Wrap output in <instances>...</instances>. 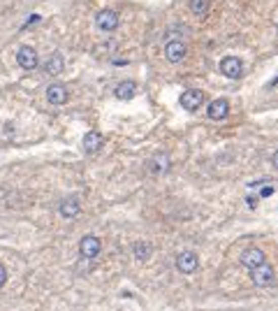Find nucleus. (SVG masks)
I'll list each match as a JSON object with an SVG mask.
<instances>
[{"instance_id": "nucleus-3", "label": "nucleus", "mask_w": 278, "mask_h": 311, "mask_svg": "<svg viewBox=\"0 0 278 311\" xmlns=\"http://www.w3.org/2000/svg\"><path fill=\"white\" fill-rule=\"evenodd\" d=\"M179 102H181V107H183L185 112H197L204 105V93L197 91V88H188V91L181 93Z\"/></svg>"}, {"instance_id": "nucleus-1", "label": "nucleus", "mask_w": 278, "mask_h": 311, "mask_svg": "<svg viewBox=\"0 0 278 311\" xmlns=\"http://www.w3.org/2000/svg\"><path fill=\"white\" fill-rule=\"evenodd\" d=\"M220 72L227 79H241L244 77V63H241L239 56H225L220 60Z\"/></svg>"}, {"instance_id": "nucleus-19", "label": "nucleus", "mask_w": 278, "mask_h": 311, "mask_svg": "<svg viewBox=\"0 0 278 311\" xmlns=\"http://www.w3.org/2000/svg\"><path fill=\"white\" fill-rule=\"evenodd\" d=\"M273 191H276V188H273L271 184H264V186H262V191H260V197H271Z\"/></svg>"}, {"instance_id": "nucleus-5", "label": "nucleus", "mask_w": 278, "mask_h": 311, "mask_svg": "<svg viewBox=\"0 0 278 311\" xmlns=\"http://www.w3.org/2000/svg\"><path fill=\"white\" fill-rule=\"evenodd\" d=\"M197 267H200V258L195 251H181L176 256V269L181 274H195Z\"/></svg>"}, {"instance_id": "nucleus-12", "label": "nucleus", "mask_w": 278, "mask_h": 311, "mask_svg": "<svg viewBox=\"0 0 278 311\" xmlns=\"http://www.w3.org/2000/svg\"><path fill=\"white\" fill-rule=\"evenodd\" d=\"M102 144H104V137H102V132H98V130H91V132H86L84 135V142H82V149H84V153H98L100 149H102Z\"/></svg>"}, {"instance_id": "nucleus-21", "label": "nucleus", "mask_w": 278, "mask_h": 311, "mask_svg": "<svg viewBox=\"0 0 278 311\" xmlns=\"http://www.w3.org/2000/svg\"><path fill=\"white\" fill-rule=\"evenodd\" d=\"M246 204H248L251 209H255L257 207V197L255 195H248V197H246Z\"/></svg>"}, {"instance_id": "nucleus-16", "label": "nucleus", "mask_w": 278, "mask_h": 311, "mask_svg": "<svg viewBox=\"0 0 278 311\" xmlns=\"http://www.w3.org/2000/svg\"><path fill=\"white\" fill-rule=\"evenodd\" d=\"M114 95L118 100H132L137 95V84L132 82V79H126V82H121L118 86H116Z\"/></svg>"}, {"instance_id": "nucleus-11", "label": "nucleus", "mask_w": 278, "mask_h": 311, "mask_svg": "<svg viewBox=\"0 0 278 311\" xmlns=\"http://www.w3.org/2000/svg\"><path fill=\"white\" fill-rule=\"evenodd\" d=\"M169 167H172V160H169L167 153H155L151 160H148V172H151L153 177H163L169 172Z\"/></svg>"}, {"instance_id": "nucleus-20", "label": "nucleus", "mask_w": 278, "mask_h": 311, "mask_svg": "<svg viewBox=\"0 0 278 311\" xmlns=\"http://www.w3.org/2000/svg\"><path fill=\"white\" fill-rule=\"evenodd\" d=\"M5 284H7V267L0 262V288H3Z\"/></svg>"}, {"instance_id": "nucleus-8", "label": "nucleus", "mask_w": 278, "mask_h": 311, "mask_svg": "<svg viewBox=\"0 0 278 311\" xmlns=\"http://www.w3.org/2000/svg\"><path fill=\"white\" fill-rule=\"evenodd\" d=\"M58 214L63 216V219H67V221L76 219V216L82 214V202H79V197H76V195H70V197H65V200H60Z\"/></svg>"}, {"instance_id": "nucleus-14", "label": "nucleus", "mask_w": 278, "mask_h": 311, "mask_svg": "<svg viewBox=\"0 0 278 311\" xmlns=\"http://www.w3.org/2000/svg\"><path fill=\"white\" fill-rule=\"evenodd\" d=\"M207 114H209V119H213V121H223V119H227V114H229V102H227L225 98L213 100V102L209 105Z\"/></svg>"}, {"instance_id": "nucleus-18", "label": "nucleus", "mask_w": 278, "mask_h": 311, "mask_svg": "<svg viewBox=\"0 0 278 311\" xmlns=\"http://www.w3.org/2000/svg\"><path fill=\"white\" fill-rule=\"evenodd\" d=\"M209 5H211V0H190V12L195 17H204L209 12Z\"/></svg>"}, {"instance_id": "nucleus-13", "label": "nucleus", "mask_w": 278, "mask_h": 311, "mask_svg": "<svg viewBox=\"0 0 278 311\" xmlns=\"http://www.w3.org/2000/svg\"><path fill=\"white\" fill-rule=\"evenodd\" d=\"M67 98H70V93H67V88L63 86V84H51V86H47V100H49L51 105H65Z\"/></svg>"}, {"instance_id": "nucleus-2", "label": "nucleus", "mask_w": 278, "mask_h": 311, "mask_svg": "<svg viewBox=\"0 0 278 311\" xmlns=\"http://www.w3.org/2000/svg\"><path fill=\"white\" fill-rule=\"evenodd\" d=\"M17 63H19V67H23V70H35V67L39 65V56H37V51L33 49V47H28V44H23V47H19V51H17Z\"/></svg>"}, {"instance_id": "nucleus-7", "label": "nucleus", "mask_w": 278, "mask_h": 311, "mask_svg": "<svg viewBox=\"0 0 278 311\" xmlns=\"http://www.w3.org/2000/svg\"><path fill=\"white\" fill-rule=\"evenodd\" d=\"M100 251H102V241H100L95 235L82 237V241H79V253H82L84 258L93 260V258H98V256H100Z\"/></svg>"}, {"instance_id": "nucleus-15", "label": "nucleus", "mask_w": 278, "mask_h": 311, "mask_svg": "<svg viewBox=\"0 0 278 311\" xmlns=\"http://www.w3.org/2000/svg\"><path fill=\"white\" fill-rule=\"evenodd\" d=\"M63 70H65V58L60 54H51L49 58H47V63H44V72L51 77H58Z\"/></svg>"}, {"instance_id": "nucleus-22", "label": "nucleus", "mask_w": 278, "mask_h": 311, "mask_svg": "<svg viewBox=\"0 0 278 311\" xmlns=\"http://www.w3.org/2000/svg\"><path fill=\"white\" fill-rule=\"evenodd\" d=\"M267 184V179H257V181H253V184H248L251 188H262V186Z\"/></svg>"}, {"instance_id": "nucleus-17", "label": "nucleus", "mask_w": 278, "mask_h": 311, "mask_svg": "<svg viewBox=\"0 0 278 311\" xmlns=\"http://www.w3.org/2000/svg\"><path fill=\"white\" fill-rule=\"evenodd\" d=\"M132 253H135L137 260H148V258H151V246H148L146 241H137V244L132 246Z\"/></svg>"}, {"instance_id": "nucleus-10", "label": "nucleus", "mask_w": 278, "mask_h": 311, "mask_svg": "<svg viewBox=\"0 0 278 311\" xmlns=\"http://www.w3.org/2000/svg\"><path fill=\"white\" fill-rule=\"evenodd\" d=\"M95 26H98L100 30H107V33H111V30H116V28H118V14H116L114 10H102V12H98V17H95Z\"/></svg>"}, {"instance_id": "nucleus-6", "label": "nucleus", "mask_w": 278, "mask_h": 311, "mask_svg": "<svg viewBox=\"0 0 278 311\" xmlns=\"http://www.w3.org/2000/svg\"><path fill=\"white\" fill-rule=\"evenodd\" d=\"M185 56H188V47H185L183 40H167V44H165V58L169 63H181Z\"/></svg>"}, {"instance_id": "nucleus-23", "label": "nucleus", "mask_w": 278, "mask_h": 311, "mask_svg": "<svg viewBox=\"0 0 278 311\" xmlns=\"http://www.w3.org/2000/svg\"><path fill=\"white\" fill-rule=\"evenodd\" d=\"M271 163H273V167L278 169V149H276V151H273V156H271Z\"/></svg>"}, {"instance_id": "nucleus-9", "label": "nucleus", "mask_w": 278, "mask_h": 311, "mask_svg": "<svg viewBox=\"0 0 278 311\" xmlns=\"http://www.w3.org/2000/svg\"><path fill=\"white\" fill-rule=\"evenodd\" d=\"M262 262H267V256H264V251L257 249V246H251V249H246V251L241 253V265L248 269H255Z\"/></svg>"}, {"instance_id": "nucleus-4", "label": "nucleus", "mask_w": 278, "mask_h": 311, "mask_svg": "<svg viewBox=\"0 0 278 311\" xmlns=\"http://www.w3.org/2000/svg\"><path fill=\"white\" fill-rule=\"evenodd\" d=\"M251 279L253 284L260 286V288H267V286L273 284V267L269 265V262H262V265H257L255 269H251Z\"/></svg>"}]
</instances>
